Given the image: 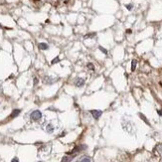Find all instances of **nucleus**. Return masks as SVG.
I'll list each match as a JSON object with an SVG mask.
<instances>
[{
    "label": "nucleus",
    "instance_id": "nucleus-12",
    "mask_svg": "<svg viewBox=\"0 0 162 162\" xmlns=\"http://www.w3.org/2000/svg\"><path fill=\"white\" fill-rule=\"evenodd\" d=\"M94 36H96V33H90V34H88V35H85V38H92Z\"/></svg>",
    "mask_w": 162,
    "mask_h": 162
},
{
    "label": "nucleus",
    "instance_id": "nucleus-13",
    "mask_svg": "<svg viewBox=\"0 0 162 162\" xmlns=\"http://www.w3.org/2000/svg\"><path fill=\"white\" fill-rule=\"evenodd\" d=\"M125 7L127 8V10H131V9L133 8V5H132V4H126Z\"/></svg>",
    "mask_w": 162,
    "mask_h": 162
},
{
    "label": "nucleus",
    "instance_id": "nucleus-4",
    "mask_svg": "<svg viewBox=\"0 0 162 162\" xmlns=\"http://www.w3.org/2000/svg\"><path fill=\"white\" fill-rule=\"evenodd\" d=\"M38 47H39V49L42 50V51H46V50L49 49L48 44H47V43H43V42L39 43V44H38Z\"/></svg>",
    "mask_w": 162,
    "mask_h": 162
},
{
    "label": "nucleus",
    "instance_id": "nucleus-5",
    "mask_svg": "<svg viewBox=\"0 0 162 162\" xmlns=\"http://www.w3.org/2000/svg\"><path fill=\"white\" fill-rule=\"evenodd\" d=\"M20 112H21L20 109H14V111H12V113H11V115H10V116H11V117H16V116H17Z\"/></svg>",
    "mask_w": 162,
    "mask_h": 162
},
{
    "label": "nucleus",
    "instance_id": "nucleus-17",
    "mask_svg": "<svg viewBox=\"0 0 162 162\" xmlns=\"http://www.w3.org/2000/svg\"><path fill=\"white\" fill-rule=\"evenodd\" d=\"M0 28H3V26H2V24H1V23H0Z\"/></svg>",
    "mask_w": 162,
    "mask_h": 162
},
{
    "label": "nucleus",
    "instance_id": "nucleus-15",
    "mask_svg": "<svg viewBox=\"0 0 162 162\" xmlns=\"http://www.w3.org/2000/svg\"><path fill=\"white\" fill-rule=\"evenodd\" d=\"M38 83H39V80H38L37 78H34V85H36Z\"/></svg>",
    "mask_w": 162,
    "mask_h": 162
},
{
    "label": "nucleus",
    "instance_id": "nucleus-11",
    "mask_svg": "<svg viewBox=\"0 0 162 162\" xmlns=\"http://www.w3.org/2000/svg\"><path fill=\"white\" fill-rule=\"evenodd\" d=\"M139 116H140V117L142 118V119H143V120H144V121H145V122L147 123V124H149V122H148V120H147V119H146V117H145V116L143 115V114H142V113H139Z\"/></svg>",
    "mask_w": 162,
    "mask_h": 162
},
{
    "label": "nucleus",
    "instance_id": "nucleus-6",
    "mask_svg": "<svg viewBox=\"0 0 162 162\" xmlns=\"http://www.w3.org/2000/svg\"><path fill=\"white\" fill-rule=\"evenodd\" d=\"M59 62H60V58H59V57H56V58H54L53 60L51 61V65H55L57 63H59Z\"/></svg>",
    "mask_w": 162,
    "mask_h": 162
},
{
    "label": "nucleus",
    "instance_id": "nucleus-3",
    "mask_svg": "<svg viewBox=\"0 0 162 162\" xmlns=\"http://www.w3.org/2000/svg\"><path fill=\"white\" fill-rule=\"evenodd\" d=\"M75 85H77L78 88H81V87H83V85H85V80L82 79V78H77L75 81Z\"/></svg>",
    "mask_w": 162,
    "mask_h": 162
},
{
    "label": "nucleus",
    "instance_id": "nucleus-7",
    "mask_svg": "<svg viewBox=\"0 0 162 162\" xmlns=\"http://www.w3.org/2000/svg\"><path fill=\"white\" fill-rule=\"evenodd\" d=\"M47 132H49V133H51V132H53V130H54V127H53V125L52 124H48V126H47Z\"/></svg>",
    "mask_w": 162,
    "mask_h": 162
},
{
    "label": "nucleus",
    "instance_id": "nucleus-9",
    "mask_svg": "<svg viewBox=\"0 0 162 162\" xmlns=\"http://www.w3.org/2000/svg\"><path fill=\"white\" fill-rule=\"evenodd\" d=\"M135 68H136V61L135 60H132L131 62V71H135Z\"/></svg>",
    "mask_w": 162,
    "mask_h": 162
},
{
    "label": "nucleus",
    "instance_id": "nucleus-8",
    "mask_svg": "<svg viewBox=\"0 0 162 162\" xmlns=\"http://www.w3.org/2000/svg\"><path fill=\"white\" fill-rule=\"evenodd\" d=\"M87 68L89 70H90V71H94V66L93 63H88L87 64Z\"/></svg>",
    "mask_w": 162,
    "mask_h": 162
},
{
    "label": "nucleus",
    "instance_id": "nucleus-14",
    "mask_svg": "<svg viewBox=\"0 0 162 162\" xmlns=\"http://www.w3.org/2000/svg\"><path fill=\"white\" fill-rule=\"evenodd\" d=\"M81 162H90V159L89 158V157H85V158L82 159V161Z\"/></svg>",
    "mask_w": 162,
    "mask_h": 162
},
{
    "label": "nucleus",
    "instance_id": "nucleus-16",
    "mask_svg": "<svg viewBox=\"0 0 162 162\" xmlns=\"http://www.w3.org/2000/svg\"><path fill=\"white\" fill-rule=\"evenodd\" d=\"M11 162H19V160H18V158H16V157H15V158H13L12 159V161Z\"/></svg>",
    "mask_w": 162,
    "mask_h": 162
},
{
    "label": "nucleus",
    "instance_id": "nucleus-2",
    "mask_svg": "<svg viewBox=\"0 0 162 162\" xmlns=\"http://www.w3.org/2000/svg\"><path fill=\"white\" fill-rule=\"evenodd\" d=\"M90 113H92V115L94 116V119H98L99 116L102 114V111H99V109H93V111H90Z\"/></svg>",
    "mask_w": 162,
    "mask_h": 162
},
{
    "label": "nucleus",
    "instance_id": "nucleus-1",
    "mask_svg": "<svg viewBox=\"0 0 162 162\" xmlns=\"http://www.w3.org/2000/svg\"><path fill=\"white\" fill-rule=\"evenodd\" d=\"M30 117H31V119L35 120V121L36 120H39V119H41V117H42V112L40 111H34L31 113Z\"/></svg>",
    "mask_w": 162,
    "mask_h": 162
},
{
    "label": "nucleus",
    "instance_id": "nucleus-10",
    "mask_svg": "<svg viewBox=\"0 0 162 162\" xmlns=\"http://www.w3.org/2000/svg\"><path fill=\"white\" fill-rule=\"evenodd\" d=\"M98 49H99V50H101V51L102 52V53H103L104 55H107V50L106 48H103V47H102V46H99V47H98Z\"/></svg>",
    "mask_w": 162,
    "mask_h": 162
}]
</instances>
